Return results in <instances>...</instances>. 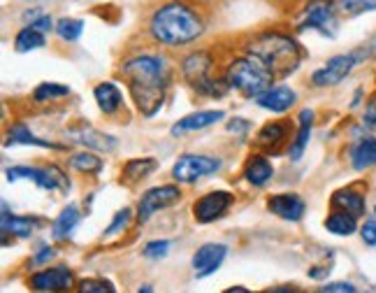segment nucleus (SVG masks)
Returning a JSON list of instances; mask_svg holds the SVG:
<instances>
[{
  "label": "nucleus",
  "instance_id": "obj_1",
  "mask_svg": "<svg viewBox=\"0 0 376 293\" xmlns=\"http://www.w3.org/2000/svg\"><path fill=\"white\" fill-rule=\"evenodd\" d=\"M121 73L128 79V89L140 112L147 119L161 112L172 77L167 59L158 54H140L123 63Z\"/></svg>",
  "mask_w": 376,
  "mask_h": 293
},
{
  "label": "nucleus",
  "instance_id": "obj_2",
  "mask_svg": "<svg viewBox=\"0 0 376 293\" xmlns=\"http://www.w3.org/2000/svg\"><path fill=\"white\" fill-rule=\"evenodd\" d=\"M149 33L158 44L183 47L190 44L205 33L202 17L183 3L161 5L149 19Z\"/></svg>",
  "mask_w": 376,
  "mask_h": 293
},
{
  "label": "nucleus",
  "instance_id": "obj_3",
  "mask_svg": "<svg viewBox=\"0 0 376 293\" xmlns=\"http://www.w3.org/2000/svg\"><path fill=\"white\" fill-rule=\"evenodd\" d=\"M249 56L258 59L274 77H288L300 66V44L291 35L262 33L249 44Z\"/></svg>",
  "mask_w": 376,
  "mask_h": 293
},
{
  "label": "nucleus",
  "instance_id": "obj_4",
  "mask_svg": "<svg viewBox=\"0 0 376 293\" xmlns=\"http://www.w3.org/2000/svg\"><path fill=\"white\" fill-rule=\"evenodd\" d=\"M272 79H274V75H272L269 70L253 56L235 59L226 70L228 86L230 89H235L237 93H242L244 98L260 96L262 91L269 89Z\"/></svg>",
  "mask_w": 376,
  "mask_h": 293
},
{
  "label": "nucleus",
  "instance_id": "obj_5",
  "mask_svg": "<svg viewBox=\"0 0 376 293\" xmlns=\"http://www.w3.org/2000/svg\"><path fill=\"white\" fill-rule=\"evenodd\" d=\"M7 181H19L30 179L44 191H68L70 179L59 165H44V168H35V165H14V168L5 170Z\"/></svg>",
  "mask_w": 376,
  "mask_h": 293
},
{
  "label": "nucleus",
  "instance_id": "obj_6",
  "mask_svg": "<svg viewBox=\"0 0 376 293\" xmlns=\"http://www.w3.org/2000/svg\"><path fill=\"white\" fill-rule=\"evenodd\" d=\"M223 168V161L216 156L207 154H183L179 156V161L174 163L172 177L179 184H195L198 179H205L210 175H216Z\"/></svg>",
  "mask_w": 376,
  "mask_h": 293
},
{
  "label": "nucleus",
  "instance_id": "obj_7",
  "mask_svg": "<svg viewBox=\"0 0 376 293\" xmlns=\"http://www.w3.org/2000/svg\"><path fill=\"white\" fill-rule=\"evenodd\" d=\"M298 30H318L327 37L337 33V17H334L332 0H311V3H307L298 21Z\"/></svg>",
  "mask_w": 376,
  "mask_h": 293
},
{
  "label": "nucleus",
  "instance_id": "obj_8",
  "mask_svg": "<svg viewBox=\"0 0 376 293\" xmlns=\"http://www.w3.org/2000/svg\"><path fill=\"white\" fill-rule=\"evenodd\" d=\"M179 201H181V189L177 184H163V186L149 189V191L140 198L138 221L140 224H147L154 215H158L161 210L172 208V205H177Z\"/></svg>",
  "mask_w": 376,
  "mask_h": 293
},
{
  "label": "nucleus",
  "instance_id": "obj_9",
  "mask_svg": "<svg viewBox=\"0 0 376 293\" xmlns=\"http://www.w3.org/2000/svg\"><path fill=\"white\" fill-rule=\"evenodd\" d=\"M235 203V196L230 191H212L198 198L193 203V217L198 224H212V221L221 219Z\"/></svg>",
  "mask_w": 376,
  "mask_h": 293
},
{
  "label": "nucleus",
  "instance_id": "obj_10",
  "mask_svg": "<svg viewBox=\"0 0 376 293\" xmlns=\"http://www.w3.org/2000/svg\"><path fill=\"white\" fill-rule=\"evenodd\" d=\"M226 256H228V244H223V242L202 244V247L193 254V261H190V265H193V275L198 277V280H205V277L214 275L223 265Z\"/></svg>",
  "mask_w": 376,
  "mask_h": 293
},
{
  "label": "nucleus",
  "instance_id": "obj_11",
  "mask_svg": "<svg viewBox=\"0 0 376 293\" xmlns=\"http://www.w3.org/2000/svg\"><path fill=\"white\" fill-rule=\"evenodd\" d=\"M356 63H358L356 54L332 56L323 68H318L316 73L311 75V82H314V86H334V84H339L341 79H346L351 75V70L356 68Z\"/></svg>",
  "mask_w": 376,
  "mask_h": 293
},
{
  "label": "nucleus",
  "instance_id": "obj_12",
  "mask_svg": "<svg viewBox=\"0 0 376 293\" xmlns=\"http://www.w3.org/2000/svg\"><path fill=\"white\" fill-rule=\"evenodd\" d=\"M72 287H75V275L66 265L40 270L30 277V289L33 291H68Z\"/></svg>",
  "mask_w": 376,
  "mask_h": 293
},
{
  "label": "nucleus",
  "instance_id": "obj_13",
  "mask_svg": "<svg viewBox=\"0 0 376 293\" xmlns=\"http://www.w3.org/2000/svg\"><path fill=\"white\" fill-rule=\"evenodd\" d=\"M221 119H226V112H223V109H200V112L186 114L183 119H179V121L170 128V133H172V138H181V136H186V133L210 128V126L219 124Z\"/></svg>",
  "mask_w": 376,
  "mask_h": 293
},
{
  "label": "nucleus",
  "instance_id": "obj_14",
  "mask_svg": "<svg viewBox=\"0 0 376 293\" xmlns=\"http://www.w3.org/2000/svg\"><path fill=\"white\" fill-rule=\"evenodd\" d=\"M267 210L284 221H300L307 212V203L298 193H277L267 198Z\"/></svg>",
  "mask_w": 376,
  "mask_h": 293
},
{
  "label": "nucleus",
  "instance_id": "obj_15",
  "mask_svg": "<svg viewBox=\"0 0 376 293\" xmlns=\"http://www.w3.org/2000/svg\"><path fill=\"white\" fill-rule=\"evenodd\" d=\"M295 100H298V93H295L291 86H274V89L262 91L260 96H255V102H258V107L267 109V112H274V114H284L288 112Z\"/></svg>",
  "mask_w": 376,
  "mask_h": 293
},
{
  "label": "nucleus",
  "instance_id": "obj_16",
  "mask_svg": "<svg viewBox=\"0 0 376 293\" xmlns=\"http://www.w3.org/2000/svg\"><path fill=\"white\" fill-rule=\"evenodd\" d=\"M214 66L210 52H193L181 61V75L188 84H193L195 89L205 79H210V70Z\"/></svg>",
  "mask_w": 376,
  "mask_h": 293
},
{
  "label": "nucleus",
  "instance_id": "obj_17",
  "mask_svg": "<svg viewBox=\"0 0 376 293\" xmlns=\"http://www.w3.org/2000/svg\"><path fill=\"white\" fill-rule=\"evenodd\" d=\"M42 224L35 217H14L7 203H3V237L7 242V235L12 237H30L35 233V228Z\"/></svg>",
  "mask_w": 376,
  "mask_h": 293
},
{
  "label": "nucleus",
  "instance_id": "obj_18",
  "mask_svg": "<svg viewBox=\"0 0 376 293\" xmlns=\"http://www.w3.org/2000/svg\"><path fill=\"white\" fill-rule=\"evenodd\" d=\"M68 136L75 142H79V145H86L91 149H98V152H105V154L114 152V149H116V140L114 138L91 128V126H82V128H77V131H70Z\"/></svg>",
  "mask_w": 376,
  "mask_h": 293
},
{
  "label": "nucleus",
  "instance_id": "obj_19",
  "mask_svg": "<svg viewBox=\"0 0 376 293\" xmlns=\"http://www.w3.org/2000/svg\"><path fill=\"white\" fill-rule=\"evenodd\" d=\"M298 121H300V128H298V133H295V140L291 142V147H288V156H291V161H300L307 145H309L311 128H314V109H302Z\"/></svg>",
  "mask_w": 376,
  "mask_h": 293
},
{
  "label": "nucleus",
  "instance_id": "obj_20",
  "mask_svg": "<svg viewBox=\"0 0 376 293\" xmlns=\"http://www.w3.org/2000/svg\"><path fill=\"white\" fill-rule=\"evenodd\" d=\"M95 102H98L100 112L105 114H116L123 105V93L114 82H102L93 89Z\"/></svg>",
  "mask_w": 376,
  "mask_h": 293
},
{
  "label": "nucleus",
  "instance_id": "obj_21",
  "mask_svg": "<svg viewBox=\"0 0 376 293\" xmlns=\"http://www.w3.org/2000/svg\"><path fill=\"white\" fill-rule=\"evenodd\" d=\"M274 177V168H272L269 158L255 154L251 156L244 165V179L249 181L251 186H265L267 181Z\"/></svg>",
  "mask_w": 376,
  "mask_h": 293
},
{
  "label": "nucleus",
  "instance_id": "obj_22",
  "mask_svg": "<svg viewBox=\"0 0 376 293\" xmlns=\"http://www.w3.org/2000/svg\"><path fill=\"white\" fill-rule=\"evenodd\" d=\"M158 170V161L151 156H142V158H131L126 165H123V172H121V179L126 184H138V181L151 177L154 172Z\"/></svg>",
  "mask_w": 376,
  "mask_h": 293
},
{
  "label": "nucleus",
  "instance_id": "obj_23",
  "mask_svg": "<svg viewBox=\"0 0 376 293\" xmlns=\"http://www.w3.org/2000/svg\"><path fill=\"white\" fill-rule=\"evenodd\" d=\"M351 165L360 172L376 165V138H365L356 142V147L351 149Z\"/></svg>",
  "mask_w": 376,
  "mask_h": 293
},
{
  "label": "nucleus",
  "instance_id": "obj_24",
  "mask_svg": "<svg viewBox=\"0 0 376 293\" xmlns=\"http://www.w3.org/2000/svg\"><path fill=\"white\" fill-rule=\"evenodd\" d=\"M286 138H288L286 126L281 121H272V124H265L258 131V136H255V145L262 147V149H269V152H277V149L286 142Z\"/></svg>",
  "mask_w": 376,
  "mask_h": 293
},
{
  "label": "nucleus",
  "instance_id": "obj_25",
  "mask_svg": "<svg viewBox=\"0 0 376 293\" xmlns=\"http://www.w3.org/2000/svg\"><path fill=\"white\" fill-rule=\"evenodd\" d=\"M79 219H82V212H79L77 205H68V208L56 217L54 226H51L54 240H59V242L68 240V237L72 235V231H75V226L79 224Z\"/></svg>",
  "mask_w": 376,
  "mask_h": 293
},
{
  "label": "nucleus",
  "instance_id": "obj_26",
  "mask_svg": "<svg viewBox=\"0 0 376 293\" xmlns=\"http://www.w3.org/2000/svg\"><path fill=\"white\" fill-rule=\"evenodd\" d=\"M17 145H33V147H44V149H61V145H54L49 140H42L33 136L23 124L12 126L10 131H7V140H5V147H17Z\"/></svg>",
  "mask_w": 376,
  "mask_h": 293
},
{
  "label": "nucleus",
  "instance_id": "obj_27",
  "mask_svg": "<svg viewBox=\"0 0 376 293\" xmlns=\"http://www.w3.org/2000/svg\"><path fill=\"white\" fill-rule=\"evenodd\" d=\"M332 208L351 212L353 217H363L365 215V198H363V193L353 191V189H341V191L332 196Z\"/></svg>",
  "mask_w": 376,
  "mask_h": 293
},
{
  "label": "nucleus",
  "instance_id": "obj_28",
  "mask_svg": "<svg viewBox=\"0 0 376 293\" xmlns=\"http://www.w3.org/2000/svg\"><path fill=\"white\" fill-rule=\"evenodd\" d=\"M47 44V37L42 30H37L33 26H26L21 28L17 37H14V49L19 54H26V52H35V49H42Z\"/></svg>",
  "mask_w": 376,
  "mask_h": 293
},
{
  "label": "nucleus",
  "instance_id": "obj_29",
  "mask_svg": "<svg viewBox=\"0 0 376 293\" xmlns=\"http://www.w3.org/2000/svg\"><path fill=\"white\" fill-rule=\"evenodd\" d=\"M356 219L358 217H353L351 212L337 210V212H332V215L325 219V228L332 235H353L358 231V221Z\"/></svg>",
  "mask_w": 376,
  "mask_h": 293
},
{
  "label": "nucleus",
  "instance_id": "obj_30",
  "mask_svg": "<svg viewBox=\"0 0 376 293\" xmlns=\"http://www.w3.org/2000/svg\"><path fill=\"white\" fill-rule=\"evenodd\" d=\"M70 165L75 168L77 172H82V175H98V172L105 168V163H102L100 156H95L91 152H79L70 158Z\"/></svg>",
  "mask_w": 376,
  "mask_h": 293
},
{
  "label": "nucleus",
  "instance_id": "obj_31",
  "mask_svg": "<svg viewBox=\"0 0 376 293\" xmlns=\"http://www.w3.org/2000/svg\"><path fill=\"white\" fill-rule=\"evenodd\" d=\"M70 96V86L66 84H59V82H42L37 86V89L33 91V100L35 102H51V100H61Z\"/></svg>",
  "mask_w": 376,
  "mask_h": 293
},
{
  "label": "nucleus",
  "instance_id": "obj_32",
  "mask_svg": "<svg viewBox=\"0 0 376 293\" xmlns=\"http://www.w3.org/2000/svg\"><path fill=\"white\" fill-rule=\"evenodd\" d=\"M54 30L59 33L63 42H77L84 33V21L82 19H59Z\"/></svg>",
  "mask_w": 376,
  "mask_h": 293
},
{
  "label": "nucleus",
  "instance_id": "obj_33",
  "mask_svg": "<svg viewBox=\"0 0 376 293\" xmlns=\"http://www.w3.org/2000/svg\"><path fill=\"white\" fill-rule=\"evenodd\" d=\"M131 217H133V210H128V208L119 210L116 215H114V219H111V224L107 226L105 235H102V240H111V237L121 235L126 228H128V224H131Z\"/></svg>",
  "mask_w": 376,
  "mask_h": 293
},
{
  "label": "nucleus",
  "instance_id": "obj_34",
  "mask_svg": "<svg viewBox=\"0 0 376 293\" xmlns=\"http://www.w3.org/2000/svg\"><path fill=\"white\" fill-rule=\"evenodd\" d=\"M339 7L346 14H363V12H374L376 0H339Z\"/></svg>",
  "mask_w": 376,
  "mask_h": 293
},
{
  "label": "nucleus",
  "instance_id": "obj_35",
  "mask_svg": "<svg viewBox=\"0 0 376 293\" xmlns=\"http://www.w3.org/2000/svg\"><path fill=\"white\" fill-rule=\"evenodd\" d=\"M170 249H172L170 240H154V242H149L147 247H144V256L158 261V258H165L167 254H170Z\"/></svg>",
  "mask_w": 376,
  "mask_h": 293
},
{
  "label": "nucleus",
  "instance_id": "obj_36",
  "mask_svg": "<svg viewBox=\"0 0 376 293\" xmlns=\"http://www.w3.org/2000/svg\"><path fill=\"white\" fill-rule=\"evenodd\" d=\"M79 291L82 293H114V284L107 280H84L79 284Z\"/></svg>",
  "mask_w": 376,
  "mask_h": 293
},
{
  "label": "nucleus",
  "instance_id": "obj_37",
  "mask_svg": "<svg viewBox=\"0 0 376 293\" xmlns=\"http://www.w3.org/2000/svg\"><path fill=\"white\" fill-rule=\"evenodd\" d=\"M30 17V26L33 28H37V30H42V33H49L51 28H56V23H54V19L51 17H47V14H37V12H33V14H26V19Z\"/></svg>",
  "mask_w": 376,
  "mask_h": 293
},
{
  "label": "nucleus",
  "instance_id": "obj_38",
  "mask_svg": "<svg viewBox=\"0 0 376 293\" xmlns=\"http://www.w3.org/2000/svg\"><path fill=\"white\" fill-rule=\"evenodd\" d=\"M323 293H353L356 287L351 282H330L325 284V287H321Z\"/></svg>",
  "mask_w": 376,
  "mask_h": 293
},
{
  "label": "nucleus",
  "instance_id": "obj_39",
  "mask_svg": "<svg viewBox=\"0 0 376 293\" xmlns=\"http://www.w3.org/2000/svg\"><path fill=\"white\" fill-rule=\"evenodd\" d=\"M360 235H363V242L365 244L376 247V224H374V221H367V224L360 228Z\"/></svg>",
  "mask_w": 376,
  "mask_h": 293
},
{
  "label": "nucleus",
  "instance_id": "obj_40",
  "mask_svg": "<svg viewBox=\"0 0 376 293\" xmlns=\"http://www.w3.org/2000/svg\"><path fill=\"white\" fill-rule=\"evenodd\" d=\"M363 124L367 126V128H372V131L376 128V98H372V100H370V105H367Z\"/></svg>",
  "mask_w": 376,
  "mask_h": 293
},
{
  "label": "nucleus",
  "instance_id": "obj_41",
  "mask_svg": "<svg viewBox=\"0 0 376 293\" xmlns=\"http://www.w3.org/2000/svg\"><path fill=\"white\" fill-rule=\"evenodd\" d=\"M54 254L56 251L51 249V247H40V251L33 256V263L35 265H42V263H49V261L54 258Z\"/></svg>",
  "mask_w": 376,
  "mask_h": 293
},
{
  "label": "nucleus",
  "instance_id": "obj_42",
  "mask_svg": "<svg viewBox=\"0 0 376 293\" xmlns=\"http://www.w3.org/2000/svg\"><path fill=\"white\" fill-rule=\"evenodd\" d=\"M246 128H249V124H246L244 119H235V121L228 124V131L230 133H244Z\"/></svg>",
  "mask_w": 376,
  "mask_h": 293
}]
</instances>
